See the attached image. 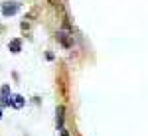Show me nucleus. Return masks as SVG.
Here are the masks:
<instances>
[{
  "mask_svg": "<svg viewBox=\"0 0 148 136\" xmlns=\"http://www.w3.org/2000/svg\"><path fill=\"white\" fill-rule=\"evenodd\" d=\"M18 10H20V4L18 2H4L2 4V16H14V14H18Z\"/></svg>",
  "mask_w": 148,
  "mask_h": 136,
  "instance_id": "obj_2",
  "label": "nucleus"
},
{
  "mask_svg": "<svg viewBox=\"0 0 148 136\" xmlns=\"http://www.w3.org/2000/svg\"><path fill=\"white\" fill-rule=\"evenodd\" d=\"M8 49H10L12 53H20L22 51V40H18V38L16 40H10L8 42Z\"/></svg>",
  "mask_w": 148,
  "mask_h": 136,
  "instance_id": "obj_4",
  "label": "nucleus"
},
{
  "mask_svg": "<svg viewBox=\"0 0 148 136\" xmlns=\"http://www.w3.org/2000/svg\"><path fill=\"white\" fill-rule=\"evenodd\" d=\"M24 105H26V99H24L22 95H10V107H14V109H22Z\"/></svg>",
  "mask_w": 148,
  "mask_h": 136,
  "instance_id": "obj_3",
  "label": "nucleus"
},
{
  "mask_svg": "<svg viewBox=\"0 0 148 136\" xmlns=\"http://www.w3.org/2000/svg\"><path fill=\"white\" fill-rule=\"evenodd\" d=\"M56 122H57V128H63V120H65V109L59 105L57 107V111H56Z\"/></svg>",
  "mask_w": 148,
  "mask_h": 136,
  "instance_id": "obj_5",
  "label": "nucleus"
},
{
  "mask_svg": "<svg viewBox=\"0 0 148 136\" xmlns=\"http://www.w3.org/2000/svg\"><path fill=\"white\" fill-rule=\"evenodd\" d=\"M59 134L61 136H69V130H65V126H63V128H59Z\"/></svg>",
  "mask_w": 148,
  "mask_h": 136,
  "instance_id": "obj_6",
  "label": "nucleus"
},
{
  "mask_svg": "<svg viewBox=\"0 0 148 136\" xmlns=\"http://www.w3.org/2000/svg\"><path fill=\"white\" fill-rule=\"evenodd\" d=\"M0 118H2V107H0Z\"/></svg>",
  "mask_w": 148,
  "mask_h": 136,
  "instance_id": "obj_7",
  "label": "nucleus"
},
{
  "mask_svg": "<svg viewBox=\"0 0 148 136\" xmlns=\"http://www.w3.org/2000/svg\"><path fill=\"white\" fill-rule=\"evenodd\" d=\"M56 38H57V42L63 45L65 49L73 47V36H71V32H69V30H59V32L56 34Z\"/></svg>",
  "mask_w": 148,
  "mask_h": 136,
  "instance_id": "obj_1",
  "label": "nucleus"
}]
</instances>
